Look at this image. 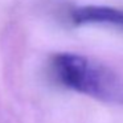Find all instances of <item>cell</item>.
Wrapping results in <instances>:
<instances>
[{"mask_svg":"<svg viewBox=\"0 0 123 123\" xmlns=\"http://www.w3.org/2000/svg\"><path fill=\"white\" fill-rule=\"evenodd\" d=\"M50 73L57 83L102 103L123 107V75L85 54L62 52L52 56Z\"/></svg>","mask_w":123,"mask_h":123,"instance_id":"cell-1","label":"cell"},{"mask_svg":"<svg viewBox=\"0 0 123 123\" xmlns=\"http://www.w3.org/2000/svg\"><path fill=\"white\" fill-rule=\"evenodd\" d=\"M69 20L74 25H102L123 29V9L110 6H80L69 11Z\"/></svg>","mask_w":123,"mask_h":123,"instance_id":"cell-2","label":"cell"}]
</instances>
